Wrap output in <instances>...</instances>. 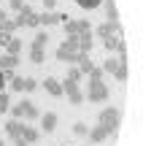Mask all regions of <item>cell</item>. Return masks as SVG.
Returning <instances> with one entry per match:
<instances>
[{
  "label": "cell",
  "instance_id": "6da1fadb",
  "mask_svg": "<svg viewBox=\"0 0 143 146\" xmlns=\"http://www.w3.org/2000/svg\"><path fill=\"white\" fill-rule=\"evenodd\" d=\"M100 125L108 130V135H113L119 130V125H122V111L119 108H103L100 111Z\"/></svg>",
  "mask_w": 143,
  "mask_h": 146
},
{
  "label": "cell",
  "instance_id": "7a4b0ae2",
  "mask_svg": "<svg viewBox=\"0 0 143 146\" xmlns=\"http://www.w3.org/2000/svg\"><path fill=\"white\" fill-rule=\"evenodd\" d=\"M86 100H92V103H103V100H108V84L103 81V78H97V81H89V92L84 95Z\"/></svg>",
  "mask_w": 143,
  "mask_h": 146
},
{
  "label": "cell",
  "instance_id": "3957f363",
  "mask_svg": "<svg viewBox=\"0 0 143 146\" xmlns=\"http://www.w3.org/2000/svg\"><path fill=\"white\" fill-rule=\"evenodd\" d=\"M62 92H65V98H68L70 103H76V106H78L81 100H84V95H81V87H78V81H70V78H65V81H62Z\"/></svg>",
  "mask_w": 143,
  "mask_h": 146
},
{
  "label": "cell",
  "instance_id": "277c9868",
  "mask_svg": "<svg viewBox=\"0 0 143 146\" xmlns=\"http://www.w3.org/2000/svg\"><path fill=\"white\" fill-rule=\"evenodd\" d=\"M116 33H122V22H103L100 27H97V35L105 41V38L116 35Z\"/></svg>",
  "mask_w": 143,
  "mask_h": 146
},
{
  "label": "cell",
  "instance_id": "5b68a950",
  "mask_svg": "<svg viewBox=\"0 0 143 146\" xmlns=\"http://www.w3.org/2000/svg\"><path fill=\"white\" fill-rule=\"evenodd\" d=\"M43 89H46V92H49V98H62V81H57V78H54V76H49L46 78V81H43Z\"/></svg>",
  "mask_w": 143,
  "mask_h": 146
},
{
  "label": "cell",
  "instance_id": "8992f818",
  "mask_svg": "<svg viewBox=\"0 0 143 146\" xmlns=\"http://www.w3.org/2000/svg\"><path fill=\"white\" fill-rule=\"evenodd\" d=\"M108 138V130L103 125H97V127H92L89 133H86V141H92V143H103Z\"/></svg>",
  "mask_w": 143,
  "mask_h": 146
},
{
  "label": "cell",
  "instance_id": "52a82bcc",
  "mask_svg": "<svg viewBox=\"0 0 143 146\" xmlns=\"http://www.w3.org/2000/svg\"><path fill=\"white\" fill-rule=\"evenodd\" d=\"M41 127H43L46 133H54V130H57V114H54V111L41 114Z\"/></svg>",
  "mask_w": 143,
  "mask_h": 146
},
{
  "label": "cell",
  "instance_id": "ba28073f",
  "mask_svg": "<svg viewBox=\"0 0 143 146\" xmlns=\"http://www.w3.org/2000/svg\"><path fill=\"white\" fill-rule=\"evenodd\" d=\"M103 11H105V19L108 22H119V8L113 0H103Z\"/></svg>",
  "mask_w": 143,
  "mask_h": 146
},
{
  "label": "cell",
  "instance_id": "9c48e42d",
  "mask_svg": "<svg viewBox=\"0 0 143 146\" xmlns=\"http://www.w3.org/2000/svg\"><path fill=\"white\" fill-rule=\"evenodd\" d=\"M65 16H59V14H54V11H46V14H41V25L43 27H51V25H57V22H62Z\"/></svg>",
  "mask_w": 143,
  "mask_h": 146
},
{
  "label": "cell",
  "instance_id": "30bf717a",
  "mask_svg": "<svg viewBox=\"0 0 143 146\" xmlns=\"http://www.w3.org/2000/svg\"><path fill=\"white\" fill-rule=\"evenodd\" d=\"M22 127H24V125H22L19 119H8V122H5V133H8L11 138H16V135H22Z\"/></svg>",
  "mask_w": 143,
  "mask_h": 146
},
{
  "label": "cell",
  "instance_id": "8fae6325",
  "mask_svg": "<svg viewBox=\"0 0 143 146\" xmlns=\"http://www.w3.org/2000/svg\"><path fill=\"white\" fill-rule=\"evenodd\" d=\"M16 65H19V57H11V54L0 57V70H16Z\"/></svg>",
  "mask_w": 143,
  "mask_h": 146
},
{
  "label": "cell",
  "instance_id": "7c38bea8",
  "mask_svg": "<svg viewBox=\"0 0 143 146\" xmlns=\"http://www.w3.org/2000/svg\"><path fill=\"white\" fill-rule=\"evenodd\" d=\"M76 68H78L81 73H89V70H92V60H89V54L78 52V60H76Z\"/></svg>",
  "mask_w": 143,
  "mask_h": 146
},
{
  "label": "cell",
  "instance_id": "4fadbf2b",
  "mask_svg": "<svg viewBox=\"0 0 143 146\" xmlns=\"http://www.w3.org/2000/svg\"><path fill=\"white\" fill-rule=\"evenodd\" d=\"M57 60H62V62H73V65H76V60H78V52H68V49L59 46V49H57Z\"/></svg>",
  "mask_w": 143,
  "mask_h": 146
},
{
  "label": "cell",
  "instance_id": "5bb4252c",
  "mask_svg": "<svg viewBox=\"0 0 143 146\" xmlns=\"http://www.w3.org/2000/svg\"><path fill=\"white\" fill-rule=\"evenodd\" d=\"M78 52L89 54L92 52V33H84V35H78Z\"/></svg>",
  "mask_w": 143,
  "mask_h": 146
},
{
  "label": "cell",
  "instance_id": "9a60e30c",
  "mask_svg": "<svg viewBox=\"0 0 143 146\" xmlns=\"http://www.w3.org/2000/svg\"><path fill=\"white\" fill-rule=\"evenodd\" d=\"M22 138H24L27 143H38V141H41L38 130H32V127H22Z\"/></svg>",
  "mask_w": 143,
  "mask_h": 146
},
{
  "label": "cell",
  "instance_id": "2e32d148",
  "mask_svg": "<svg viewBox=\"0 0 143 146\" xmlns=\"http://www.w3.org/2000/svg\"><path fill=\"white\" fill-rule=\"evenodd\" d=\"M19 49H22V41H19V38H11L8 46H5V54H11V57H19Z\"/></svg>",
  "mask_w": 143,
  "mask_h": 146
},
{
  "label": "cell",
  "instance_id": "e0dca14e",
  "mask_svg": "<svg viewBox=\"0 0 143 146\" xmlns=\"http://www.w3.org/2000/svg\"><path fill=\"white\" fill-rule=\"evenodd\" d=\"M30 60H32L35 65H41L43 60H46V52H43L41 46H32V52H30Z\"/></svg>",
  "mask_w": 143,
  "mask_h": 146
},
{
  "label": "cell",
  "instance_id": "ac0fdd59",
  "mask_svg": "<svg viewBox=\"0 0 143 146\" xmlns=\"http://www.w3.org/2000/svg\"><path fill=\"white\" fill-rule=\"evenodd\" d=\"M76 5H78V8L92 11V8H100V5H103V0H76Z\"/></svg>",
  "mask_w": 143,
  "mask_h": 146
},
{
  "label": "cell",
  "instance_id": "d6986e66",
  "mask_svg": "<svg viewBox=\"0 0 143 146\" xmlns=\"http://www.w3.org/2000/svg\"><path fill=\"white\" fill-rule=\"evenodd\" d=\"M62 49H68V52H78V35H68L62 43Z\"/></svg>",
  "mask_w": 143,
  "mask_h": 146
},
{
  "label": "cell",
  "instance_id": "ffe728a7",
  "mask_svg": "<svg viewBox=\"0 0 143 146\" xmlns=\"http://www.w3.org/2000/svg\"><path fill=\"white\" fill-rule=\"evenodd\" d=\"M22 106H24V116H32V119H38V116H41V111H38L30 100H22Z\"/></svg>",
  "mask_w": 143,
  "mask_h": 146
},
{
  "label": "cell",
  "instance_id": "44dd1931",
  "mask_svg": "<svg viewBox=\"0 0 143 146\" xmlns=\"http://www.w3.org/2000/svg\"><path fill=\"white\" fill-rule=\"evenodd\" d=\"M46 41H49V33H46V30H38V33H35V41H32V46H41V49H43V46H46Z\"/></svg>",
  "mask_w": 143,
  "mask_h": 146
},
{
  "label": "cell",
  "instance_id": "7402d4cb",
  "mask_svg": "<svg viewBox=\"0 0 143 146\" xmlns=\"http://www.w3.org/2000/svg\"><path fill=\"white\" fill-rule=\"evenodd\" d=\"M116 68H119V60H105V62H103V73H116Z\"/></svg>",
  "mask_w": 143,
  "mask_h": 146
},
{
  "label": "cell",
  "instance_id": "603a6c76",
  "mask_svg": "<svg viewBox=\"0 0 143 146\" xmlns=\"http://www.w3.org/2000/svg\"><path fill=\"white\" fill-rule=\"evenodd\" d=\"M113 76H116L122 84L127 81V62H119V68H116V73H113Z\"/></svg>",
  "mask_w": 143,
  "mask_h": 146
},
{
  "label": "cell",
  "instance_id": "cb8c5ba5",
  "mask_svg": "<svg viewBox=\"0 0 143 146\" xmlns=\"http://www.w3.org/2000/svg\"><path fill=\"white\" fill-rule=\"evenodd\" d=\"M65 33H68V35H78V22L68 19V22H65Z\"/></svg>",
  "mask_w": 143,
  "mask_h": 146
},
{
  "label": "cell",
  "instance_id": "d4e9b609",
  "mask_svg": "<svg viewBox=\"0 0 143 146\" xmlns=\"http://www.w3.org/2000/svg\"><path fill=\"white\" fill-rule=\"evenodd\" d=\"M86 76H89V81H97V78H103V68L100 65H92V70L86 73Z\"/></svg>",
  "mask_w": 143,
  "mask_h": 146
},
{
  "label": "cell",
  "instance_id": "484cf974",
  "mask_svg": "<svg viewBox=\"0 0 143 146\" xmlns=\"http://www.w3.org/2000/svg\"><path fill=\"white\" fill-rule=\"evenodd\" d=\"M8 106H11V98L5 92H0V114H5L8 111Z\"/></svg>",
  "mask_w": 143,
  "mask_h": 146
},
{
  "label": "cell",
  "instance_id": "4316f807",
  "mask_svg": "<svg viewBox=\"0 0 143 146\" xmlns=\"http://www.w3.org/2000/svg\"><path fill=\"white\" fill-rule=\"evenodd\" d=\"M73 133H76V135H86V133H89V127H86L84 122H76V125H73Z\"/></svg>",
  "mask_w": 143,
  "mask_h": 146
},
{
  "label": "cell",
  "instance_id": "83f0119b",
  "mask_svg": "<svg viewBox=\"0 0 143 146\" xmlns=\"http://www.w3.org/2000/svg\"><path fill=\"white\" fill-rule=\"evenodd\" d=\"M119 41H122V38L111 35V38H105V41H103V46H105V49H116V46H119Z\"/></svg>",
  "mask_w": 143,
  "mask_h": 146
},
{
  "label": "cell",
  "instance_id": "f1b7e54d",
  "mask_svg": "<svg viewBox=\"0 0 143 146\" xmlns=\"http://www.w3.org/2000/svg\"><path fill=\"white\" fill-rule=\"evenodd\" d=\"M11 116H14V119H19V116H24V106H22V103H16L14 108H11Z\"/></svg>",
  "mask_w": 143,
  "mask_h": 146
},
{
  "label": "cell",
  "instance_id": "f546056e",
  "mask_svg": "<svg viewBox=\"0 0 143 146\" xmlns=\"http://www.w3.org/2000/svg\"><path fill=\"white\" fill-rule=\"evenodd\" d=\"M81 76H84V73H81L78 68H76V65H73V68H70V70H68V78H70V81H78Z\"/></svg>",
  "mask_w": 143,
  "mask_h": 146
},
{
  "label": "cell",
  "instance_id": "4dcf8cb0",
  "mask_svg": "<svg viewBox=\"0 0 143 146\" xmlns=\"http://www.w3.org/2000/svg\"><path fill=\"white\" fill-rule=\"evenodd\" d=\"M35 87L38 84L32 81V78H24V92H35Z\"/></svg>",
  "mask_w": 143,
  "mask_h": 146
},
{
  "label": "cell",
  "instance_id": "1f68e13d",
  "mask_svg": "<svg viewBox=\"0 0 143 146\" xmlns=\"http://www.w3.org/2000/svg\"><path fill=\"white\" fill-rule=\"evenodd\" d=\"M11 38H14V35H8V33H0V46H8V41H11Z\"/></svg>",
  "mask_w": 143,
  "mask_h": 146
},
{
  "label": "cell",
  "instance_id": "d6a6232c",
  "mask_svg": "<svg viewBox=\"0 0 143 146\" xmlns=\"http://www.w3.org/2000/svg\"><path fill=\"white\" fill-rule=\"evenodd\" d=\"M43 8H49V11H54V8H57V0H43Z\"/></svg>",
  "mask_w": 143,
  "mask_h": 146
},
{
  "label": "cell",
  "instance_id": "836d02e7",
  "mask_svg": "<svg viewBox=\"0 0 143 146\" xmlns=\"http://www.w3.org/2000/svg\"><path fill=\"white\" fill-rule=\"evenodd\" d=\"M14 146H30V143H27L22 135H16V138H14Z\"/></svg>",
  "mask_w": 143,
  "mask_h": 146
},
{
  "label": "cell",
  "instance_id": "e575fe53",
  "mask_svg": "<svg viewBox=\"0 0 143 146\" xmlns=\"http://www.w3.org/2000/svg\"><path fill=\"white\" fill-rule=\"evenodd\" d=\"M3 84H5V76H3V70H0V92H3Z\"/></svg>",
  "mask_w": 143,
  "mask_h": 146
},
{
  "label": "cell",
  "instance_id": "d590c367",
  "mask_svg": "<svg viewBox=\"0 0 143 146\" xmlns=\"http://www.w3.org/2000/svg\"><path fill=\"white\" fill-rule=\"evenodd\" d=\"M3 19H8V14H5V11L0 8V22H3Z\"/></svg>",
  "mask_w": 143,
  "mask_h": 146
},
{
  "label": "cell",
  "instance_id": "8d00e7d4",
  "mask_svg": "<svg viewBox=\"0 0 143 146\" xmlns=\"http://www.w3.org/2000/svg\"><path fill=\"white\" fill-rule=\"evenodd\" d=\"M0 146H5V141H3V138H0Z\"/></svg>",
  "mask_w": 143,
  "mask_h": 146
}]
</instances>
